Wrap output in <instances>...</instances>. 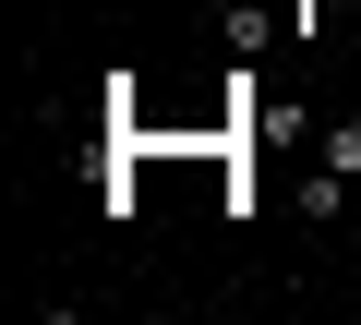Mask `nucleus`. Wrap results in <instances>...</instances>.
Here are the masks:
<instances>
[{
    "mask_svg": "<svg viewBox=\"0 0 361 325\" xmlns=\"http://www.w3.org/2000/svg\"><path fill=\"white\" fill-rule=\"evenodd\" d=\"M325 169H337V181H361V121H325Z\"/></svg>",
    "mask_w": 361,
    "mask_h": 325,
    "instance_id": "nucleus-1",
    "label": "nucleus"
}]
</instances>
